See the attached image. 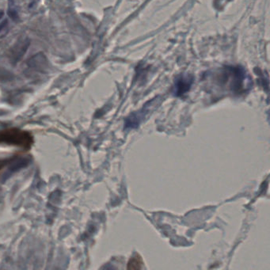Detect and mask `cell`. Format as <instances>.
<instances>
[{"label":"cell","instance_id":"obj_1","mask_svg":"<svg viewBox=\"0 0 270 270\" xmlns=\"http://www.w3.org/2000/svg\"><path fill=\"white\" fill-rule=\"evenodd\" d=\"M0 144L29 150L34 144V137L26 130L18 128H4L0 130Z\"/></svg>","mask_w":270,"mask_h":270},{"label":"cell","instance_id":"obj_2","mask_svg":"<svg viewBox=\"0 0 270 270\" xmlns=\"http://www.w3.org/2000/svg\"><path fill=\"white\" fill-rule=\"evenodd\" d=\"M30 40L29 38H21L15 43L9 51L10 60L13 64L19 62L23 56L27 53L30 46Z\"/></svg>","mask_w":270,"mask_h":270},{"label":"cell","instance_id":"obj_3","mask_svg":"<svg viewBox=\"0 0 270 270\" xmlns=\"http://www.w3.org/2000/svg\"><path fill=\"white\" fill-rule=\"evenodd\" d=\"M27 65L31 69L37 71V72H41L47 69L49 66V62H48L46 56H44V53H39L37 54L32 56L27 60Z\"/></svg>","mask_w":270,"mask_h":270},{"label":"cell","instance_id":"obj_4","mask_svg":"<svg viewBox=\"0 0 270 270\" xmlns=\"http://www.w3.org/2000/svg\"><path fill=\"white\" fill-rule=\"evenodd\" d=\"M193 77L188 75L180 76L176 81L175 89H174L175 95L177 96H181L189 92V89L193 84Z\"/></svg>","mask_w":270,"mask_h":270},{"label":"cell","instance_id":"obj_5","mask_svg":"<svg viewBox=\"0 0 270 270\" xmlns=\"http://www.w3.org/2000/svg\"><path fill=\"white\" fill-rule=\"evenodd\" d=\"M7 14L13 21H18L19 19L18 15V7L16 6L14 0L8 1V8H7Z\"/></svg>","mask_w":270,"mask_h":270},{"label":"cell","instance_id":"obj_6","mask_svg":"<svg viewBox=\"0 0 270 270\" xmlns=\"http://www.w3.org/2000/svg\"><path fill=\"white\" fill-rule=\"evenodd\" d=\"M9 31V21L5 19L0 22V38L5 37Z\"/></svg>","mask_w":270,"mask_h":270},{"label":"cell","instance_id":"obj_7","mask_svg":"<svg viewBox=\"0 0 270 270\" xmlns=\"http://www.w3.org/2000/svg\"><path fill=\"white\" fill-rule=\"evenodd\" d=\"M141 264L142 262H141V258H133L130 261L129 264H128V268H140L141 266H139V265H141Z\"/></svg>","mask_w":270,"mask_h":270},{"label":"cell","instance_id":"obj_8","mask_svg":"<svg viewBox=\"0 0 270 270\" xmlns=\"http://www.w3.org/2000/svg\"><path fill=\"white\" fill-rule=\"evenodd\" d=\"M15 157H11L9 159H5V160H0V170L4 169V167H7V165H9L11 163H12L14 162V160H15Z\"/></svg>","mask_w":270,"mask_h":270},{"label":"cell","instance_id":"obj_9","mask_svg":"<svg viewBox=\"0 0 270 270\" xmlns=\"http://www.w3.org/2000/svg\"><path fill=\"white\" fill-rule=\"evenodd\" d=\"M4 12L3 11H0V21H1V19H2L3 18H4Z\"/></svg>","mask_w":270,"mask_h":270}]
</instances>
